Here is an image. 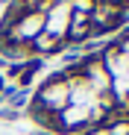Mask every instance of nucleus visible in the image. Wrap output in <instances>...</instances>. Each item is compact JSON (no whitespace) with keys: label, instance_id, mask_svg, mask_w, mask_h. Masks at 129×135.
Returning <instances> with one entry per match:
<instances>
[{"label":"nucleus","instance_id":"nucleus-5","mask_svg":"<svg viewBox=\"0 0 129 135\" xmlns=\"http://www.w3.org/2000/svg\"><path fill=\"white\" fill-rule=\"evenodd\" d=\"M0 91H3V82H0ZM0 97H3V94H0Z\"/></svg>","mask_w":129,"mask_h":135},{"label":"nucleus","instance_id":"nucleus-3","mask_svg":"<svg viewBox=\"0 0 129 135\" xmlns=\"http://www.w3.org/2000/svg\"><path fill=\"white\" fill-rule=\"evenodd\" d=\"M88 38H97L91 15H85V12H71V24H68L64 44H82V41H88Z\"/></svg>","mask_w":129,"mask_h":135},{"label":"nucleus","instance_id":"nucleus-4","mask_svg":"<svg viewBox=\"0 0 129 135\" xmlns=\"http://www.w3.org/2000/svg\"><path fill=\"white\" fill-rule=\"evenodd\" d=\"M62 47H64V41H59V38L50 35V32H38V35L29 41L32 59H38V56H53V53H59Z\"/></svg>","mask_w":129,"mask_h":135},{"label":"nucleus","instance_id":"nucleus-1","mask_svg":"<svg viewBox=\"0 0 129 135\" xmlns=\"http://www.w3.org/2000/svg\"><path fill=\"white\" fill-rule=\"evenodd\" d=\"M35 103H41L50 115H56V112L71 106V85H68V79H64L62 71L44 79V85H41L38 94H35Z\"/></svg>","mask_w":129,"mask_h":135},{"label":"nucleus","instance_id":"nucleus-2","mask_svg":"<svg viewBox=\"0 0 129 135\" xmlns=\"http://www.w3.org/2000/svg\"><path fill=\"white\" fill-rule=\"evenodd\" d=\"M71 0H56V6L44 15V32L56 35L59 41H64L68 35V24H71Z\"/></svg>","mask_w":129,"mask_h":135}]
</instances>
